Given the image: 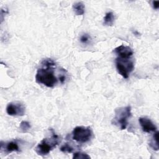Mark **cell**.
Wrapping results in <instances>:
<instances>
[{"mask_svg":"<svg viewBox=\"0 0 159 159\" xmlns=\"http://www.w3.org/2000/svg\"><path fill=\"white\" fill-rule=\"evenodd\" d=\"M56 63L51 58H45L41 62V67L37 69L35 81L37 83L48 88L54 87L58 81L54 73Z\"/></svg>","mask_w":159,"mask_h":159,"instance_id":"cell-1","label":"cell"},{"mask_svg":"<svg viewBox=\"0 0 159 159\" xmlns=\"http://www.w3.org/2000/svg\"><path fill=\"white\" fill-rule=\"evenodd\" d=\"M51 132L50 137L44 138L36 146L35 151L39 155H48L60 142L61 139L59 135L56 134L52 129H51Z\"/></svg>","mask_w":159,"mask_h":159,"instance_id":"cell-2","label":"cell"},{"mask_svg":"<svg viewBox=\"0 0 159 159\" xmlns=\"http://www.w3.org/2000/svg\"><path fill=\"white\" fill-rule=\"evenodd\" d=\"M131 116V107L130 106L116 108L112 123L119 127L121 130H124L126 129L128 124V120Z\"/></svg>","mask_w":159,"mask_h":159,"instance_id":"cell-3","label":"cell"},{"mask_svg":"<svg viewBox=\"0 0 159 159\" xmlns=\"http://www.w3.org/2000/svg\"><path fill=\"white\" fill-rule=\"evenodd\" d=\"M116 66L117 72L124 78H128L130 73L134 68L133 61L130 58H122L117 57L116 59Z\"/></svg>","mask_w":159,"mask_h":159,"instance_id":"cell-4","label":"cell"},{"mask_svg":"<svg viewBox=\"0 0 159 159\" xmlns=\"http://www.w3.org/2000/svg\"><path fill=\"white\" fill-rule=\"evenodd\" d=\"M93 131L90 127L77 126L72 131V138L79 143L89 142L93 137Z\"/></svg>","mask_w":159,"mask_h":159,"instance_id":"cell-5","label":"cell"},{"mask_svg":"<svg viewBox=\"0 0 159 159\" xmlns=\"http://www.w3.org/2000/svg\"><path fill=\"white\" fill-rule=\"evenodd\" d=\"M6 112L11 116H22L25 114V107L20 102H11L7 105Z\"/></svg>","mask_w":159,"mask_h":159,"instance_id":"cell-6","label":"cell"},{"mask_svg":"<svg viewBox=\"0 0 159 159\" xmlns=\"http://www.w3.org/2000/svg\"><path fill=\"white\" fill-rule=\"evenodd\" d=\"M20 141L18 140H13L9 142L1 141V150L5 152V153L8 154L13 152H20V148L19 145V142Z\"/></svg>","mask_w":159,"mask_h":159,"instance_id":"cell-7","label":"cell"},{"mask_svg":"<svg viewBox=\"0 0 159 159\" xmlns=\"http://www.w3.org/2000/svg\"><path fill=\"white\" fill-rule=\"evenodd\" d=\"M140 125L143 132L147 133H150L152 132H155L157 130V127L154 123L146 117H142L139 119Z\"/></svg>","mask_w":159,"mask_h":159,"instance_id":"cell-8","label":"cell"},{"mask_svg":"<svg viewBox=\"0 0 159 159\" xmlns=\"http://www.w3.org/2000/svg\"><path fill=\"white\" fill-rule=\"evenodd\" d=\"M113 52L117 55V57L122 58H130L134 53L133 50L130 47L124 45H121L115 48Z\"/></svg>","mask_w":159,"mask_h":159,"instance_id":"cell-9","label":"cell"},{"mask_svg":"<svg viewBox=\"0 0 159 159\" xmlns=\"http://www.w3.org/2000/svg\"><path fill=\"white\" fill-rule=\"evenodd\" d=\"M73 10L76 15L81 16L84 13V4L82 2H76L73 5Z\"/></svg>","mask_w":159,"mask_h":159,"instance_id":"cell-10","label":"cell"},{"mask_svg":"<svg viewBox=\"0 0 159 159\" xmlns=\"http://www.w3.org/2000/svg\"><path fill=\"white\" fill-rule=\"evenodd\" d=\"M114 14L112 12H107L104 17L103 24L107 26H112L114 22Z\"/></svg>","mask_w":159,"mask_h":159,"instance_id":"cell-11","label":"cell"},{"mask_svg":"<svg viewBox=\"0 0 159 159\" xmlns=\"http://www.w3.org/2000/svg\"><path fill=\"white\" fill-rule=\"evenodd\" d=\"M149 145L153 150L155 151L158 150V132L157 130H156L153 134V135L149 142Z\"/></svg>","mask_w":159,"mask_h":159,"instance_id":"cell-12","label":"cell"},{"mask_svg":"<svg viewBox=\"0 0 159 159\" xmlns=\"http://www.w3.org/2000/svg\"><path fill=\"white\" fill-rule=\"evenodd\" d=\"M80 41L81 43H83L84 45H88V44L90 43V42L91 41V37L88 34L84 33L80 35Z\"/></svg>","mask_w":159,"mask_h":159,"instance_id":"cell-13","label":"cell"},{"mask_svg":"<svg viewBox=\"0 0 159 159\" xmlns=\"http://www.w3.org/2000/svg\"><path fill=\"white\" fill-rule=\"evenodd\" d=\"M31 127L30 124L28 121L23 120L20 122V125H19V129L22 132L25 133L27 132Z\"/></svg>","mask_w":159,"mask_h":159,"instance_id":"cell-14","label":"cell"},{"mask_svg":"<svg viewBox=\"0 0 159 159\" xmlns=\"http://www.w3.org/2000/svg\"><path fill=\"white\" fill-rule=\"evenodd\" d=\"M91 157L86 153L81 152H78L73 153V159H89Z\"/></svg>","mask_w":159,"mask_h":159,"instance_id":"cell-15","label":"cell"},{"mask_svg":"<svg viewBox=\"0 0 159 159\" xmlns=\"http://www.w3.org/2000/svg\"><path fill=\"white\" fill-rule=\"evenodd\" d=\"M73 150L74 149L72 146L68 143H65L60 148V150L63 153H71L73 152Z\"/></svg>","mask_w":159,"mask_h":159,"instance_id":"cell-16","label":"cell"},{"mask_svg":"<svg viewBox=\"0 0 159 159\" xmlns=\"http://www.w3.org/2000/svg\"><path fill=\"white\" fill-rule=\"evenodd\" d=\"M7 14V9H1V22H2L3 19H4V16L6 14Z\"/></svg>","mask_w":159,"mask_h":159,"instance_id":"cell-17","label":"cell"},{"mask_svg":"<svg viewBox=\"0 0 159 159\" xmlns=\"http://www.w3.org/2000/svg\"><path fill=\"white\" fill-rule=\"evenodd\" d=\"M152 6H153V9H158L159 8V1H153Z\"/></svg>","mask_w":159,"mask_h":159,"instance_id":"cell-18","label":"cell"}]
</instances>
